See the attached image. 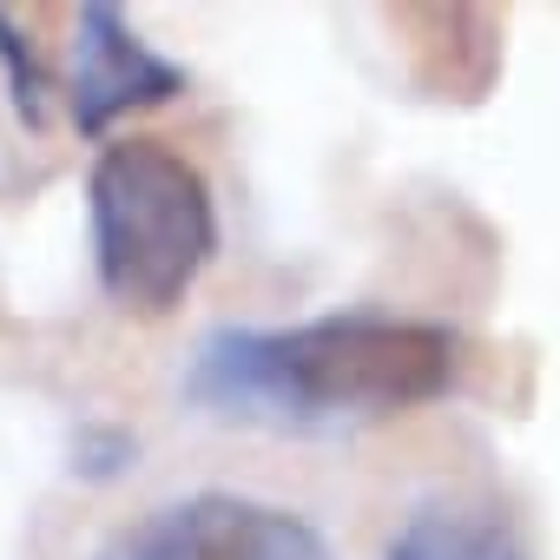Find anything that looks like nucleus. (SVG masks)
<instances>
[{
	"label": "nucleus",
	"instance_id": "obj_1",
	"mask_svg": "<svg viewBox=\"0 0 560 560\" xmlns=\"http://www.w3.org/2000/svg\"><path fill=\"white\" fill-rule=\"evenodd\" d=\"M462 376V337L422 317H311L291 330H218L191 357V402L231 422L317 429L350 416H389L448 396Z\"/></svg>",
	"mask_w": 560,
	"mask_h": 560
},
{
	"label": "nucleus",
	"instance_id": "obj_2",
	"mask_svg": "<svg viewBox=\"0 0 560 560\" xmlns=\"http://www.w3.org/2000/svg\"><path fill=\"white\" fill-rule=\"evenodd\" d=\"M100 291L126 317H172L218 250L205 172L165 139H113L86 178Z\"/></svg>",
	"mask_w": 560,
	"mask_h": 560
},
{
	"label": "nucleus",
	"instance_id": "obj_3",
	"mask_svg": "<svg viewBox=\"0 0 560 560\" xmlns=\"http://www.w3.org/2000/svg\"><path fill=\"white\" fill-rule=\"evenodd\" d=\"M100 560H337L330 540L277 501L185 494L106 540Z\"/></svg>",
	"mask_w": 560,
	"mask_h": 560
},
{
	"label": "nucleus",
	"instance_id": "obj_4",
	"mask_svg": "<svg viewBox=\"0 0 560 560\" xmlns=\"http://www.w3.org/2000/svg\"><path fill=\"white\" fill-rule=\"evenodd\" d=\"M185 93V73L152 54L119 8H106V0H93V8H80L73 21V73H67V113L80 132H106L113 119H126L132 106H159Z\"/></svg>",
	"mask_w": 560,
	"mask_h": 560
},
{
	"label": "nucleus",
	"instance_id": "obj_5",
	"mask_svg": "<svg viewBox=\"0 0 560 560\" xmlns=\"http://www.w3.org/2000/svg\"><path fill=\"white\" fill-rule=\"evenodd\" d=\"M389 27L402 34V54L435 100H481L494 86L501 21L488 8H396Z\"/></svg>",
	"mask_w": 560,
	"mask_h": 560
},
{
	"label": "nucleus",
	"instance_id": "obj_6",
	"mask_svg": "<svg viewBox=\"0 0 560 560\" xmlns=\"http://www.w3.org/2000/svg\"><path fill=\"white\" fill-rule=\"evenodd\" d=\"M389 560H534V547L521 540V527L501 508L435 501V508L409 514V527L396 534Z\"/></svg>",
	"mask_w": 560,
	"mask_h": 560
}]
</instances>
